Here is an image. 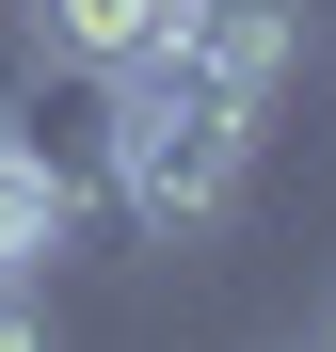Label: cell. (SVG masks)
<instances>
[{
    "mask_svg": "<svg viewBox=\"0 0 336 352\" xmlns=\"http://www.w3.org/2000/svg\"><path fill=\"white\" fill-rule=\"evenodd\" d=\"M96 176H112V208L144 241H208L240 208V176H256V96H224L208 65L144 48V65L96 80Z\"/></svg>",
    "mask_w": 336,
    "mask_h": 352,
    "instance_id": "6da1fadb",
    "label": "cell"
},
{
    "mask_svg": "<svg viewBox=\"0 0 336 352\" xmlns=\"http://www.w3.org/2000/svg\"><path fill=\"white\" fill-rule=\"evenodd\" d=\"M160 48H177V65H208L224 96H256V112H272V80L304 65V0H177V32H160Z\"/></svg>",
    "mask_w": 336,
    "mask_h": 352,
    "instance_id": "7a4b0ae2",
    "label": "cell"
},
{
    "mask_svg": "<svg viewBox=\"0 0 336 352\" xmlns=\"http://www.w3.org/2000/svg\"><path fill=\"white\" fill-rule=\"evenodd\" d=\"M65 241H80V176L48 160V129L0 112V272H65Z\"/></svg>",
    "mask_w": 336,
    "mask_h": 352,
    "instance_id": "3957f363",
    "label": "cell"
},
{
    "mask_svg": "<svg viewBox=\"0 0 336 352\" xmlns=\"http://www.w3.org/2000/svg\"><path fill=\"white\" fill-rule=\"evenodd\" d=\"M16 16H32V65L112 80V65H144V48L177 32V0H16Z\"/></svg>",
    "mask_w": 336,
    "mask_h": 352,
    "instance_id": "277c9868",
    "label": "cell"
},
{
    "mask_svg": "<svg viewBox=\"0 0 336 352\" xmlns=\"http://www.w3.org/2000/svg\"><path fill=\"white\" fill-rule=\"evenodd\" d=\"M0 352H65V305H48V272H0Z\"/></svg>",
    "mask_w": 336,
    "mask_h": 352,
    "instance_id": "5b68a950",
    "label": "cell"
},
{
    "mask_svg": "<svg viewBox=\"0 0 336 352\" xmlns=\"http://www.w3.org/2000/svg\"><path fill=\"white\" fill-rule=\"evenodd\" d=\"M320 352H336V305H320Z\"/></svg>",
    "mask_w": 336,
    "mask_h": 352,
    "instance_id": "8992f818",
    "label": "cell"
}]
</instances>
